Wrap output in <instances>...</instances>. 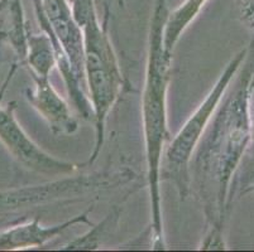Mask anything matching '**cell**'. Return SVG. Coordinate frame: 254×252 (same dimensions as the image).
<instances>
[{"label": "cell", "instance_id": "ba28073f", "mask_svg": "<svg viewBox=\"0 0 254 252\" xmlns=\"http://www.w3.org/2000/svg\"><path fill=\"white\" fill-rule=\"evenodd\" d=\"M28 28L22 0H0V48L8 45L17 58L11 76L17 66H24Z\"/></svg>", "mask_w": 254, "mask_h": 252}, {"label": "cell", "instance_id": "6da1fadb", "mask_svg": "<svg viewBox=\"0 0 254 252\" xmlns=\"http://www.w3.org/2000/svg\"><path fill=\"white\" fill-rule=\"evenodd\" d=\"M253 95L254 64L223 97L191 158L190 194L202 208L207 227L224 230L233 178L252 145Z\"/></svg>", "mask_w": 254, "mask_h": 252}, {"label": "cell", "instance_id": "4fadbf2b", "mask_svg": "<svg viewBox=\"0 0 254 252\" xmlns=\"http://www.w3.org/2000/svg\"><path fill=\"white\" fill-rule=\"evenodd\" d=\"M240 19L254 32V0H238Z\"/></svg>", "mask_w": 254, "mask_h": 252}, {"label": "cell", "instance_id": "7c38bea8", "mask_svg": "<svg viewBox=\"0 0 254 252\" xmlns=\"http://www.w3.org/2000/svg\"><path fill=\"white\" fill-rule=\"evenodd\" d=\"M197 250H200V251H212V250L223 251V250H226L223 228L207 227L206 233L202 237L201 242L198 244Z\"/></svg>", "mask_w": 254, "mask_h": 252}, {"label": "cell", "instance_id": "5b68a950", "mask_svg": "<svg viewBox=\"0 0 254 252\" xmlns=\"http://www.w3.org/2000/svg\"><path fill=\"white\" fill-rule=\"evenodd\" d=\"M17 102L0 105V143L10 155L27 170L47 175L64 177L75 174L80 166L71 161L51 155L36 144L20 126L15 116Z\"/></svg>", "mask_w": 254, "mask_h": 252}, {"label": "cell", "instance_id": "5bb4252c", "mask_svg": "<svg viewBox=\"0 0 254 252\" xmlns=\"http://www.w3.org/2000/svg\"><path fill=\"white\" fill-rule=\"evenodd\" d=\"M252 120H253V138H252V144H254V111L252 114Z\"/></svg>", "mask_w": 254, "mask_h": 252}, {"label": "cell", "instance_id": "9a60e30c", "mask_svg": "<svg viewBox=\"0 0 254 252\" xmlns=\"http://www.w3.org/2000/svg\"><path fill=\"white\" fill-rule=\"evenodd\" d=\"M117 1H118V4H119L120 6H124V1H123V0H117Z\"/></svg>", "mask_w": 254, "mask_h": 252}, {"label": "cell", "instance_id": "7a4b0ae2", "mask_svg": "<svg viewBox=\"0 0 254 252\" xmlns=\"http://www.w3.org/2000/svg\"><path fill=\"white\" fill-rule=\"evenodd\" d=\"M167 0L154 1L149 20L148 50L145 81L142 95V122L144 136L147 186L151 203L152 250H166L161 198V160L166 143L170 140L167 125V92L171 81L172 54L163 47V27L168 14Z\"/></svg>", "mask_w": 254, "mask_h": 252}, {"label": "cell", "instance_id": "52a82bcc", "mask_svg": "<svg viewBox=\"0 0 254 252\" xmlns=\"http://www.w3.org/2000/svg\"><path fill=\"white\" fill-rule=\"evenodd\" d=\"M33 89H25V99L43 117L53 135H72L77 131L78 121L68 103L55 90L50 78L32 77Z\"/></svg>", "mask_w": 254, "mask_h": 252}, {"label": "cell", "instance_id": "277c9868", "mask_svg": "<svg viewBox=\"0 0 254 252\" xmlns=\"http://www.w3.org/2000/svg\"><path fill=\"white\" fill-rule=\"evenodd\" d=\"M248 50L243 48L228 62L215 85L202 102L186 120L179 133L165 148L161 160V180H168L175 186L181 201L190 196V163L202 134L206 130L212 115L228 92L233 78L246 61Z\"/></svg>", "mask_w": 254, "mask_h": 252}, {"label": "cell", "instance_id": "9c48e42d", "mask_svg": "<svg viewBox=\"0 0 254 252\" xmlns=\"http://www.w3.org/2000/svg\"><path fill=\"white\" fill-rule=\"evenodd\" d=\"M209 0H185L176 9L168 11L163 27V47L168 54L173 55L180 38Z\"/></svg>", "mask_w": 254, "mask_h": 252}, {"label": "cell", "instance_id": "30bf717a", "mask_svg": "<svg viewBox=\"0 0 254 252\" xmlns=\"http://www.w3.org/2000/svg\"><path fill=\"white\" fill-rule=\"evenodd\" d=\"M123 208L122 205H114L113 209L104 217L98 225L92 223L91 228L86 233L76 237L75 240L61 247L62 251H95L99 250L113 236L119 225L120 216Z\"/></svg>", "mask_w": 254, "mask_h": 252}, {"label": "cell", "instance_id": "8fae6325", "mask_svg": "<svg viewBox=\"0 0 254 252\" xmlns=\"http://www.w3.org/2000/svg\"><path fill=\"white\" fill-rule=\"evenodd\" d=\"M72 9L75 20L80 27L85 24L90 18L98 15L94 0H67Z\"/></svg>", "mask_w": 254, "mask_h": 252}, {"label": "cell", "instance_id": "8992f818", "mask_svg": "<svg viewBox=\"0 0 254 252\" xmlns=\"http://www.w3.org/2000/svg\"><path fill=\"white\" fill-rule=\"evenodd\" d=\"M94 205L95 204L92 203L77 216L71 217L67 221H64L55 226L42 225L39 217H34L28 222H23L5 230H0V250L18 251V250L37 249V247L47 245L48 242L59 237L64 231H67L73 226H91L92 222L90 219V213L94 211Z\"/></svg>", "mask_w": 254, "mask_h": 252}, {"label": "cell", "instance_id": "3957f363", "mask_svg": "<svg viewBox=\"0 0 254 252\" xmlns=\"http://www.w3.org/2000/svg\"><path fill=\"white\" fill-rule=\"evenodd\" d=\"M106 10L100 23L98 15L90 18L82 25L84 34V76L87 96L92 107L95 125V143L84 165H92L98 160L105 142L106 120L126 89L117 53L108 33Z\"/></svg>", "mask_w": 254, "mask_h": 252}]
</instances>
